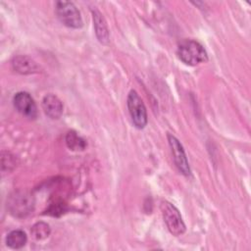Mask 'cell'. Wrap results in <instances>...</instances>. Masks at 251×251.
<instances>
[{"instance_id": "obj_1", "label": "cell", "mask_w": 251, "mask_h": 251, "mask_svg": "<svg viewBox=\"0 0 251 251\" xmlns=\"http://www.w3.org/2000/svg\"><path fill=\"white\" fill-rule=\"evenodd\" d=\"M180 61L188 66H196L208 61V54L201 43L193 39L182 40L176 50Z\"/></svg>"}, {"instance_id": "obj_2", "label": "cell", "mask_w": 251, "mask_h": 251, "mask_svg": "<svg viewBox=\"0 0 251 251\" xmlns=\"http://www.w3.org/2000/svg\"><path fill=\"white\" fill-rule=\"evenodd\" d=\"M34 197L25 190H17L11 193L7 199V209L11 215L17 218H25L34 210Z\"/></svg>"}, {"instance_id": "obj_3", "label": "cell", "mask_w": 251, "mask_h": 251, "mask_svg": "<svg viewBox=\"0 0 251 251\" xmlns=\"http://www.w3.org/2000/svg\"><path fill=\"white\" fill-rule=\"evenodd\" d=\"M56 15L59 21L66 26L72 28H80L83 25L80 12L76 6L70 1L56 2Z\"/></svg>"}, {"instance_id": "obj_4", "label": "cell", "mask_w": 251, "mask_h": 251, "mask_svg": "<svg viewBox=\"0 0 251 251\" xmlns=\"http://www.w3.org/2000/svg\"><path fill=\"white\" fill-rule=\"evenodd\" d=\"M160 208L169 231L175 236L183 234L185 232V225L177 208L169 201H162Z\"/></svg>"}, {"instance_id": "obj_5", "label": "cell", "mask_w": 251, "mask_h": 251, "mask_svg": "<svg viewBox=\"0 0 251 251\" xmlns=\"http://www.w3.org/2000/svg\"><path fill=\"white\" fill-rule=\"evenodd\" d=\"M127 109L130 115L131 121L135 127L141 129L145 127L148 122L146 107L135 90H130L127 95Z\"/></svg>"}, {"instance_id": "obj_6", "label": "cell", "mask_w": 251, "mask_h": 251, "mask_svg": "<svg viewBox=\"0 0 251 251\" xmlns=\"http://www.w3.org/2000/svg\"><path fill=\"white\" fill-rule=\"evenodd\" d=\"M168 137V141H169V145L171 147V151L173 154V158L175 161V164L176 166V168L178 169V171L188 176L191 174V170L184 152V149L181 145V143L179 142V140L173 134L168 133L167 135Z\"/></svg>"}, {"instance_id": "obj_7", "label": "cell", "mask_w": 251, "mask_h": 251, "mask_svg": "<svg viewBox=\"0 0 251 251\" xmlns=\"http://www.w3.org/2000/svg\"><path fill=\"white\" fill-rule=\"evenodd\" d=\"M13 102L17 111L21 113L23 116L30 120L36 119L38 114L37 106L29 93L25 91H20L16 93Z\"/></svg>"}, {"instance_id": "obj_8", "label": "cell", "mask_w": 251, "mask_h": 251, "mask_svg": "<svg viewBox=\"0 0 251 251\" xmlns=\"http://www.w3.org/2000/svg\"><path fill=\"white\" fill-rule=\"evenodd\" d=\"M41 106L45 115L52 120H58L63 115V103L56 95L52 93H49L43 97Z\"/></svg>"}, {"instance_id": "obj_9", "label": "cell", "mask_w": 251, "mask_h": 251, "mask_svg": "<svg viewBox=\"0 0 251 251\" xmlns=\"http://www.w3.org/2000/svg\"><path fill=\"white\" fill-rule=\"evenodd\" d=\"M12 68L19 74L30 75L39 72V66L34 60L25 55H19L13 58Z\"/></svg>"}, {"instance_id": "obj_10", "label": "cell", "mask_w": 251, "mask_h": 251, "mask_svg": "<svg viewBox=\"0 0 251 251\" xmlns=\"http://www.w3.org/2000/svg\"><path fill=\"white\" fill-rule=\"evenodd\" d=\"M93 25L95 29V34L98 40L102 44H108L109 42V29L106 24V21L102 14L98 10H92Z\"/></svg>"}, {"instance_id": "obj_11", "label": "cell", "mask_w": 251, "mask_h": 251, "mask_svg": "<svg viewBox=\"0 0 251 251\" xmlns=\"http://www.w3.org/2000/svg\"><path fill=\"white\" fill-rule=\"evenodd\" d=\"M27 241V236L24 230L16 229L8 233L6 237V244L12 249L23 248Z\"/></svg>"}, {"instance_id": "obj_12", "label": "cell", "mask_w": 251, "mask_h": 251, "mask_svg": "<svg viewBox=\"0 0 251 251\" xmlns=\"http://www.w3.org/2000/svg\"><path fill=\"white\" fill-rule=\"evenodd\" d=\"M66 144L71 150H74V151L84 150L86 147V141L74 130H71L67 133Z\"/></svg>"}, {"instance_id": "obj_13", "label": "cell", "mask_w": 251, "mask_h": 251, "mask_svg": "<svg viewBox=\"0 0 251 251\" xmlns=\"http://www.w3.org/2000/svg\"><path fill=\"white\" fill-rule=\"evenodd\" d=\"M31 235L36 240H43L47 238L51 232L50 226L47 223L44 222H38L34 224L30 229Z\"/></svg>"}, {"instance_id": "obj_14", "label": "cell", "mask_w": 251, "mask_h": 251, "mask_svg": "<svg viewBox=\"0 0 251 251\" xmlns=\"http://www.w3.org/2000/svg\"><path fill=\"white\" fill-rule=\"evenodd\" d=\"M17 167V158L10 152H2V172H11Z\"/></svg>"}]
</instances>
